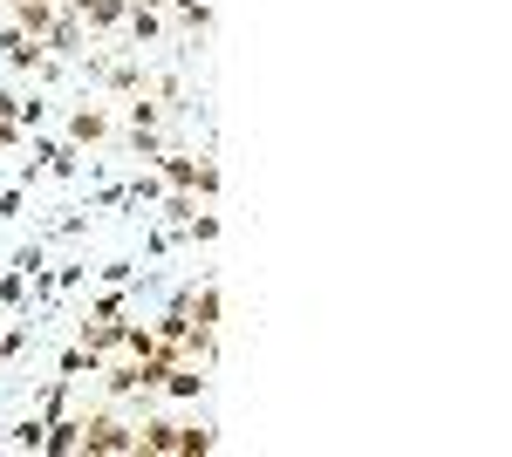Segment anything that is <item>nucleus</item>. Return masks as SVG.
I'll list each match as a JSON object with an SVG mask.
<instances>
[{
  "instance_id": "obj_11",
  "label": "nucleus",
  "mask_w": 512,
  "mask_h": 457,
  "mask_svg": "<svg viewBox=\"0 0 512 457\" xmlns=\"http://www.w3.org/2000/svg\"><path fill=\"white\" fill-rule=\"evenodd\" d=\"M219 451V430H205V423H178V457H205Z\"/></svg>"
},
{
  "instance_id": "obj_22",
  "label": "nucleus",
  "mask_w": 512,
  "mask_h": 457,
  "mask_svg": "<svg viewBox=\"0 0 512 457\" xmlns=\"http://www.w3.org/2000/svg\"><path fill=\"white\" fill-rule=\"evenodd\" d=\"M130 273H137L130 260H110V267H103V280H110V287H130Z\"/></svg>"
},
{
  "instance_id": "obj_17",
  "label": "nucleus",
  "mask_w": 512,
  "mask_h": 457,
  "mask_svg": "<svg viewBox=\"0 0 512 457\" xmlns=\"http://www.w3.org/2000/svg\"><path fill=\"white\" fill-rule=\"evenodd\" d=\"M192 191H205V198H219V164H212V157H198V171H192Z\"/></svg>"
},
{
  "instance_id": "obj_4",
  "label": "nucleus",
  "mask_w": 512,
  "mask_h": 457,
  "mask_svg": "<svg viewBox=\"0 0 512 457\" xmlns=\"http://www.w3.org/2000/svg\"><path fill=\"white\" fill-rule=\"evenodd\" d=\"M69 137H76V144H110V137H117V123H110L103 103H82V110L69 116Z\"/></svg>"
},
{
  "instance_id": "obj_21",
  "label": "nucleus",
  "mask_w": 512,
  "mask_h": 457,
  "mask_svg": "<svg viewBox=\"0 0 512 457\" xmlns=\"http://www.w3.org/2000/svg\"><path fill=\"white\" fill-rule=\"evenodd\" d=\"M21 348H28V328H7V335H0V362H14Z\"/></svg>"
},
{
  "instance_id": "obj_3",
  "label": "nucleus",
  "mask_w": 512,
  "mask_h": 457,
  "mask_svg": "<svg viewBox=\"0 0 512 457\" xmlns=\"http://www.w3.org/2000/svg\"><path fill=\"white\" fill-rule=\"evenodd\" d=\"M137 457H178V417L137 423Z\"/></svg>"
},
{
  "instance_id": "obj_7",
  "label": "nucleus",
  "mask_w": 512,
  "mask_h": 457,
  "mask_svg": "<svg viewBox=\"0 0 512 457\" xmlns=\"http://www.w3.org/2000/svg\"><path fill=\"white\" fill-rule=\"evenodd\" d=\"M123 21H130V0H89V7H82V28H89V35H117Z\"/></svg>"
},
{
  "instance_id": "obj_18",
  "label": "nucleus",
  "mask_w": 512,
  "mask_h": 457,
  "mask_svg": "<svg viewBox=\"0 0 512 457\" xmlns=\"http://www.w3.org/2000/svg\"><path fill=\"white\" fill-rule=\"evenodd\" d=\"M198 239V246H212V239H219V212H192V226H185Z\"/></svg>"
},
{
  "instance_id": "obj_19",
  "label": "nucleus",
  "mask_w": 512,
  "mask_h": 457,
  "mask_svg": "<svg viewBox=\"0 0 512 457\" xmlns=\"http://www.w3.org/2000/svg\"><path fill=\"white\" fill-rule=\"evenodd\" d=\"M89 314H96V321H117V314H123V287H110V294H96V301H89Z\"/></svg>"
},
{
  "instance_id": "obj_8",
  "label": "nucleus",
  "mask_w": 512,
  "mask_h": 457,
  "mask_svg": "<svg viewBox=\"0 0 512 457\" xmlns=\"http://www.w3.org/2000/svg\"><path fill=\"white\" fill-rule=\"evenodd\" d=\"M164 389H171L178 403H192V396H205V362H178V369L164 376Z\"/></svg>"
},
{
  "instance_id": "obj_10",
  "label": "nucleus",
  "mask_w": 512,
  "mask_h": 457,
  "mask_svg": "<svg viewBox=\"0 0 512 457\" xmlns=\"http://www.w3.org/2000/svg\"><path fill=\"white\" fill-rule=\"evenodd\" d=\"M48 21H55V7H41V0H14V28H21V35H48Z\"/></svg>"
},
{
  "instance_id": "obj_9",
  "label": "nucleus",
  "mask_w": 512,
  "mask_h": 457,
  "mask_svg": "<svg viewBox=\"0 0 512 457\" xmlns=\"http://www.w3.org/2000/svg\"><path fill=\"white\" fill-rule=\"evenodd\" d=\"M123 28H130V41H137V48H144V41L164 35V14H158V7H144V0H130V21H123Z\"/></svg>"
},
{
  "instance_id": "obj_14",
  "label": "nucleus",
  "mask_w": 512,
  "mask_h": 457,
  "mask_svg": "<svg viewBox=\"0 0 512 457\" xmlns=\"http://www.w3.org/2000/svg\"><path fill=\"white\" fill-rule=\"evenodd\" d=\"M82 369H89V376H96V369H103V362H96V355H89V348H82V342H76V348H62V376L76 382Z\"/></svg>"
},
{
  "instance_id": "obj_15",
  "label": "nucleus",
  "mask_w": 512,
  "mask_h": 457,
  "mask_svg": "<svg viewBox=\"0 0 512 457\" xmlns=\"http://www.w3.org/2000/svg\"><path fill=\"white\" fill-rule=\"evenodd\" d=\"M192 212H198V205H192V191H171V198H164V219H171V232H178V226H192Z\"/></svg>"
},
{
  "instance_id": "obj_23",
  "label": "nucleus",
  "mask_w": 512,
  "mask_h": 457,
  "mask_svg": "<svg viewBox=\"0 0 512 457\" xmlns=\"http://www.w3.org/2000/svg\"><path fill=\"white\" fill-rule=\"evenodd\" d=\"M14 144H21V123H14V116H0V151H14Z\"/></svg>"
},
{
  "instance_id": "obj_5",
  "label": "nucleus",
  "mask_w": 512,
  "mask_h": 457,
  "mask_svg": "<svg viewBox=\"0 0 512 457\" xmlns=\"http://www.w3.org/2000/svg\"><path fill=\"white\" fill-rule=\"evenodd\" d=\"M82 348H89L96 362H110V355L123 348V314L117 321H96V314H89V321H82Z\"/></svg>"
},
{
  "instance_id": "obj_13",
  "label": "nucleus",
  "mask_w": 512,
  "mask_h": 457,
  "mask_svg": "<svg viewBox=\"0 0 512 457\" xmlns=\"http://www.w3.org/2000/svg\"><path fill=\"white\" fill-rule=\"evenodd\" d=\"M171 14H178L185 35H212V7L205 0H171Z\"/></svg>"
},
{
  "instance_id": "obj_20",
  "label": "nucleus",
  "mask_w": 512,
  "mask_h": 457,
  "mask_svg": "<svg viewBox=\"0 0 512 457\" xmlns=\"http://www.w3.org/2000/svg\"><path fill=\"white\" fill-rule=\"evenodd\" d=\"M41 430H48V423H41V417H28L21 430H14V444H21V451H41Z\"/></svg>"
},
{
  "instance_id": "obj_12",
  "label": "nucleus",
  "mask_w": 512,
  "mask_h": 457,
  "mask_svg": "<svg viewBox=\"0 0 512 457\" xmlns=\"http://www.w3.org/2000/svg\"><path fill=\"white\" fill-rule=\"evenodd\" d=\"M192 328L219 335V287H192Z\"/></svg>"
},
{
  "instance_id": "obj_1",
  "label": "nucleus",
  "mask_w": 512,
  "mask_h": 457,
  "mask_svg": "<svg viewBox=\"0 0 512 457\" xmlns=\"http://www.w3.org/2000/svg\"><path fill=\"white\" fill-rule=\"evenodd\" d=\"M76 430H82L76 451H89V457H137V430L117 410H89V417H76Z\"/></svg>"
},
{
  "instance_id": "obj_6",
  "label": "nucleus",
  "mask_w": 512,
  "mask_h": 457,
  "mask_svg": "<svg viewBox=\"0 0 512 457\" xmlns=\"http://www.w3.org/2000/svg\"><path fill=\"white\" fill-rule=\"evenodd\" d=\"M0 62L28 76V69L41 62V41H35V35H21V28H0Z\"/></svg>"
},
{
  "instance_id": "obj_16",
  "label": "nucleus",
  "mask_w": 512,
  "mask_h": 457,
  "mask_svg": "<svg viewBox=\"0 0 512 457\" xmlns=\"http://www.w3.org/2000/svg\"><path fill=\"white\" fill-rule=\"evenodd\" d=\"M0 301H7V307H21V301H28V273H21V267H7V273H0Z\"/></svg>"
},
{
  "instance_id": "obj_2",
  "label": "nucleus",
  "mask_w": 512,
  "mask_h": 457,
  "mask_svg": "<svg viewBox=\"0 0 512 457\" xmlns=\"http://www.w3.org/2000/svg\"><path fill=\"white\" fill-rule=\"evenodd\" d=\"M82 41H89V28H82L76 7H55V21H48V35H41V48H55V62H76Z\"/></svg>"
}]
</instances>
